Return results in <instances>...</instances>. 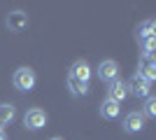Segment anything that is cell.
Segmentation results:
<instances>
[{"label":"cell","instance_id":"6","mask_svg":"<svg viewBox=\"0 0 156 140\" xmlns=\"http://www.w3.org/2000/svg\"><path fill=\"white\" fill-rule=\"evenodd\" d=\"M121 126H124L126 133H140L144 128V117L140 112H128L121 121Z\"/></svg>","mask_w":156,"mask_h":140},{"label":"cell","instance_id":"16","mask_svg":"<svg viewBox=\"0 0 156 140\" xmlns=\"http://www.w3.org/2000/svg\"><path fill=\"white\" fill-rule=\"evenodd\" d=\"M0 140H7V135H5V131L0 128Z\"/></svg>","mask_w":156,"mask_h":140},{"label":"cell","instance_id":"14","mask_svg":"<svg viewBox=\"0 0 156 140\" xmlns=\"http://www.w3.org/2000/svg\"><path fill=\"white\" fill-rule=\"evenodd\" d=\"M137 75H140L144 82H149V84H151V82L156 80V66H140Z\"/></svg>","mask_w":156,"mask_h":140},{"label":"cell","instance_id":"3","mask_svg":"<svg viewBox=\"0 0 156 140\" xmlns=\"http://www.w3.org/2000/svg\"><path fill=\"white\" fill-rule=\"evenodd\" d=\"M126 87H128V96L133 93L135 98H149V91H151V84L149 82H144L140 75H133L128 82H126Z\"/></svg>","mask_w":156,"mask_h":140},{"label":"cell","instance_id":"9","mask_svg":"<svg viewBox=\"0 0 156 140\" xmlns=\"http://www.w3.org/2000/svg\"><path fill=\"white\" fill-rule=\"evenodd\" d=\"M119 112H121L119 103H114V100H110V98L103 100V105H100V117H103V119H117Z\"/></svg>","mask_w":156,"mask_h":140},{"label":"cell","instance_id":"17","mask_svg":"<svg viewBox=\"0 0 156 140\" xmlns=\"http://www.w3.org/2000/svg\"><path fill=\"white\" fill-rule=\"evenodd\" d=\"M51 140H63V138H51Z\"/></svg>","mask_w":156,"mask_h":140},{"label":"cell","instance_id":"4","mask_svg":"<svg viewBox=\"0 0 156 140\" xmlns=\"http://www.w3.org/2000/svg\"><path fill=\"white\" fill-rule=\"evenodd\" d=\"M107 98L121 105V103L128 98V87H126V82H121L119 77H117V80H112L110 84H107Z\"/></svg>","mask_w":156,"mask_h":140},{"label":"cell","instance_id":"1","mask_svg":"<svg viewBox=\"0 0 156 140\" xmlns=\"http://www.w3.org/2000/svg\"><path fill=\"white\" fill-rule=\"evenodd\" d=\"M12 82H14V87L19 89V91H33V89H35L37 77H35V70H33V68L23 66V68H19V70L14 73Z\"/></svg>","mask_w":156,"mask_h":140},{"label":"cell","instance_id":"15","mask_svg":"<svg viewBox=\"0 0 156 140\" xmlns=\"http://www.w3.org/2000/svg\"><path fill=\"white\" fill-rule=\"evenodd\" d=\"M154 47H156V35L154 38H144L142 40V54H154Z\"/></svg>","mask_w":156,"mask_h":140},{"label":"cell","instance_id":"2","mask_svg":"<svg viewBox=\"0 0 156 140\" xmlns=\"http://www.w3.org/2000/svg\"><path fill=\"white\" fill-rule=\"evenodd\" d=\"M23 126L28 131H40V128L47 126V112L40 110V107H30L26 114H23Z\"/></svg>","mask_w":156,"mask_h":140},{"label":"cell","instance_id":"5","mask_svg":"<svg viewBox=\"0 0 156 140\" xmlns=\"http://www.w3.org/2000/svg\"><path fill=\"white\" fill-rule=\"evenodd\" d=\"M98 77H100L103 82H107V84H110L112 80H117V77H119V66H117V61H112V59L100 61V66H98Z\"/></svg>","mask_w":156,"mask_h":140},{"label":"cell","instance_id":"13","mask_svg":"<svg viewBox=\"0 0 156 140\" xmlns=\"http://www.w3.org/2000/svg\"><path fill=\"white\" fill-rule=\"evenodd\" d=\"M144 117V119H154L156 117V98L154 96H149V98L144 100V107H142V112H140Z\"/></svg>","mask_w":156,"mask_h":140},{"label":"cell","instance_id":"10","mask_svg":"<svg viewBox=\"0 0 156 140\" xmlns=\"http://www.w3.org/2000/svg\"><path fill=\"white\" fill-rule=\"evenodd\" d=\"M14 117H16V107L12 103H5V105H0V128L7 126V124H12Z\"/></svg>","mask_w":156,"mask_h":140},{"label":"cell","instance_id":"8","mask_svg":"<svg viewBox=\"0 0 156 140\" xmlns=\"http://www.w3.org/2000/svg\"><path fill=\"white\" fill-rule=\"evenodd\" d=\"M28 26V16L23 12H12L7 14V28L12 31V33H19V31H23V28Z\"/></svg>","mask_w":156,"mask_h":140},{"label":"cell","instance_id":"12","mask_svg":"<svg viewBox=\"0 0 156 140\" xmlns=\"http://www.w3.org/2000/svg\"><path fill=\"white\" fill-rule=\"evenodd\" d=\"M154 31H156L154 19H147V21L140 23V28H137V38H140V40H144V38H154Z\"/></svg>","mask_w":156,"mask_h":140},{"label":"cell","instance_id":"11","mask_svg":"<svg viewBox=\"0 0 156 140\" xmlns=\"http://www.w3.org/2000/svg\"><path fill=\"white\" fill-rule=\"evenodd\" d=\"M68 89H70L72 96H86L89 93V82H79V80L68 77Z\"/></svg>","mask_w":156,"mask_h":140},{"label":"cell","instance_id":"7","mask_svg":"<svg viewBox=\"0 0 156 140\" xmlns=\"http://www.w3.org/2000/svg\"><path fill=\"white\" fill-rule=\"evenodd\" d=\"M68 77H72V80H79V82H89L91 80V66L86 63V61H75L70 66V73H68Z\"/></svg>","mask_w":156,"mask_h":140}]
</instances>
